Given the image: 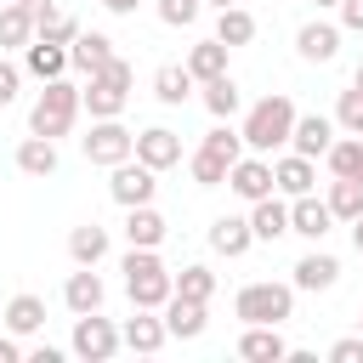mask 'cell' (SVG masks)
Wrapping results in <instances>:
<instances>
[{
    "instance_id": "obj_1",
    "label": "cell",
    "mask_w": 363,
    "mask_h": 363,
    "mask_svg": "<svg viewBox=\"0 0 363 363\" xmlns=\"http://www.w3.org/2000/svg\"><path fill=\"white\" fill-rule=\"evenodd\" d=\"M119 272H125V295H130V306L164 312V301L176 295V272L159 261V250H136V244H130V255L119 261Z\"/></svg>"
},
{
    "instance_id": "obj_2",
    "label": "cell",
    "mask_w": 363,
    "mask_h": 363,
    "mask_svg": "<svg viewBox=\"0 0 363 363\" xmlns=\"http://www.w3.org/2000/svg\"><path fill=\"white\" fill-rule=\"evenodd\" d=\"M244 147L250 153H278V147H289V130H295V102L284 96V91H272V96H261L250 113H244Z\"/></svg>"
},
{
    "instance_id": "obj_3",
    "label": "cell",
    "mask_w": 363,
    "mask_h": 363,
    "mask_svg": "<svg viewBox=\"0 0 363 363\" xmlns=\"http://www.w3.org/2000/svg\"><path fill=\"white\" fill-rule=\"evenodd\" d=\"M130 85H136L130 62H125V57H113L108 68L85 74L79 102H85V113H91V119H119V113H125V102H130Z\"/></svg>"
},
{
    "instance_id": "obj_4",
    "label": "cell",
    "mask_w": 363,
    "mask_h": 363,
    "mask_svg": "<svg viewBox=\"0 0 363 363\" xmlns=\"http://www.w3.org/2000/svg\"><path fill=\"white\" fill-rule=\"evenodd\" d=\"M79 85H68V79H45V91L34 96V108H28V130L34 136H68L74 130V119H79Z\"/></svg>"
},
{
    "instance_id": "obj_5",
    "label": "cell",
    "mask_w": 363,
    "mask_h": 363,
    "mask_svg": "<svg viewBox=\"0 0 363 363\" xmlns=\"http://www.w3.org/2000/svg\"><path fill=\"white\" fill-rule=\"evenodd\" d=\"M289 312H295V284L261 278V284H244V289L233 295V318H238V323H284Z\"/></svg>"
},
{
    "instance_id": "obj_6",
    "label": "cell",
    "mask_w": 363,
    "mask_h": 363,
    "mask_svg": "<svg viewBox=\"0 0 363 363\" xmlns=\"http://www.w3.org/2000/svg\"><path fill=\"white\" fill-rule=\"evenodd\" d=\"M79 153H85L91 164L113 170V164L136 159V130H125L119 119H91V136H79Z\"/></svg>"
},
{
    "instance_id": "obj_7",
    "label": "cell",
    "mask_w": 363,
    "mask_h": 363,
    "mask_svg": "<svg viewBox=\"0 0 363 363\" xmlns=\"http://www.w3.org/2000/svg\"><path fill=\"white\" fill-rule=\"evenodd\" d=\"M119 346H125V335L113 329V318H102V312H79L74 318V352L85 363H108Z\"/></svg>"
},
{
    "instance_id": "obj_8",
    "label": "cell",
    "mask_w": 363,
    "mask_h": 363,
    "mask_svg": "<svg viewBox=\"0 0 363 363\" xmlns=\"http://www.w3.org/2000/svg\"><path fill=\"white\" fill-rule=\"evenodd\" d=\"M108 193H113V204H119V210L153 204V193H159V170H153V164H142V159H125V164H113Z\"/></svg>"
},
{
    "instance_id": "obj_9",
    "label": "cell",
    "mask_w": 363,
    "mask_h": 363,
    "mask_svg": "<svg viewBox=\"0 0 363 363\" xmlns=\"http://www.w3.org/2000/svg\"><path fill=\"white\" fill-rule=\"evenodd\" d=\"M227 187H233L244 204H255V199L278 193V187H272V159H267V153H244V159L227 170Z\"/></svg>"
},
{
    "instance_id": "obj_10",
    "label": "cell",
    "mask_w": 363,
    "mask_h": 363,
    "mask_svg": "<svg viewBox=\"0 0 363 363\" xmlns=\"http://www.w3.org/2000/svg\"><path fill=\"white\" fill-rule=\"evenodd\" d=\"M329 227H335V210H329V199H318V193H301V199H289V233H301L306 244H323V238H329Z\"/></svg>"
},
{
    "instance_id": "obj_11",
    "label": "cell",
    "mask_w": 363,
    "mask_h": 363,
    "mask_svg": "<svg viewBox=\"0 0 363 363\" xmlns=\"http://www.w3.org/2000/svg\"><path fill=\"white\" fill-rule=\"evenodd\" d=\"M238 357H244V363H284V357H289V340L278 335V323H244Z\"/></svg>"
},
{
    "instance_id": "obj_12",
    "label": "cell",
    "mask_w": 363,
    "mask_h": 363,
    "mask_svg": "<svg viewBox=\"0 0 363 363\" xmlns=\"http://www.w3.org/2000/svg\"><path fill=\"white\" fill-rule=\"evenodd\" d=\"M295 51H301L306 62H335V57H340V23H323V17L301 23V28H295Z\"/></svg>"
},
{
    "instance_id": "obj_13",
    "label": "cell",
    "mask_w": 363,
    "mask_h": 363,
    "mask_svg": "<svg viewBox=\"0 0 363 363\" xmlns=\"http://www.w3.org/2000/svg\"><path fill=\"white\" fill-rule=\"evenodd\" d=\"M335 119L329 113H295V130H289V147L295 153H306V159H323L329 153V142H335Z\"/></svg>"
},
{
    "instance_id": "obj_14",
    "label": "cell",
    "mask_w": 363,
    "mask_h": 363,
    "mask_svg": "<svg viewBox=\"0 0 363 363\" xmlns=\"http://www.w3.org/2000/svg\"><path fill=\"white\" fill-rule=\"evenodd\" d=\"M136 159L153 170H170V164H182V136L170 125H147V130H136Z\"/></svg>"
},
{
    "instance_id": "obj_15",
    "label": "cell",
    "mask_w": 363,
    "mask_h": 363,
    "mask_svg": "<svg viewBox=\"0 0 363 363\" xmlns=\"http://www.w3.org/2000/svg\"><path fill=\"white\" fill-rule=\"evenodd\" d=\"M312 182H318V159H306V153H284V159H272V187L284 193V199H301V193H312Z\"/></svg>"
},
{
    "instance_id": "obj_16",
    "label": "cell",
    "mask_w": 363,
    "mask_h": 363,
    "mask_svg": "<svg viewBox=\"0 0 363 363\" xmlns=\"http://www.w3.org/2000/svg\"><path fill=\"white\" fill-rule=\"evenodd\" d=\"M289 272H295L289 284H295V289H306V295H318V289H335V284H340V261H335L329 250H306Z\"/></svg>"
},
{
    "instance_id": "obj_17",
    "label": "cell",
    "mask_w": 363,
    "mask_h": 363,
    "mask_svg": "<svg viewBox=\"0 0 363 363\" xmlns=\"http://www.w3.org/2000/svg\"><path fill=\"white\" fill-rule=\"evenodd\" d=\"M250 244H255V227H250V216H216V221H210V250H216V255L238 261Z\"/></svg>"
},
{
    "instance_id": "obj_18",
    "label": "cell",
    "mask_w": 363,
    "mask_h": 363,
    "mask_svg": "<svg viewBox=\"0 0 363 363\" xmlns=\"http://www.w3.org/2000/svg\"><path fill=\"white\" fill-rule=\"evenodd\" d=\"M102 301H108V289H102V278H96V267H79V272H68V284H62V306L79 318V312H102Z\"/></svg>"
},
{
    "instance_id": "obj_19",
    "label": "cell",
    "mask_w": 363,
    "mask_h": 363,
    "mask_svg": "<svg viewBox=\"0 0 363 363\" xmlns=\"http://www.w3.org/2000/svg\"><path fill=\"white\" fill-rule=\"evenodd\" d=\"M68 62H74L79 74H96V68H108V62H113V40H108L102 28H79V34H74V45H68Z\"/></svg>"
},
{
    "instance_id": "obj_20",
    "label": "cell",
    "mask_w": 363,
    "mask_h": 363,
    "mask_svg": "<svg viewBox=\"0 0 363 363\" xmlns=\"http://www.w3.org/2000/svg\"><path fill=\"white\" fill-rule=\"evenodd\" d=\"M23 68L45 85V79H62L74 62H68V45H51V40H28L23 45Z\"/></svg>"
},
{
    "instance_id": "obj_21",
    "label": "cell",
    "mask_w": 363,
    "mask_h": 363,
    "mask_svg": "<svg viewBox=\"0 0 363 363\" xmlns=\"http://www.w3.org/2000/svg\"><path fill=\"white\" fill-rule=\"evenodd\" d=\"M250 227H255V244H278V238L289 233V204H284L278 193L255 199V204H250Z\"/></svg>"
},
{
    "instance_id": "obj_22",
    "label": "cell",
    "mask_w": 363,
    "mask_h": 363,
    "mask_svg": "<svg viewBox=\"0 0 363 363\" xmlns=\"http://www.w3.org/2000/svg\"><path fill=\"white\" fill-rule=\"evenodd\" d=\"M204 301H187V295H170L164 301V329H170V340H199L204 335Z\"/></svg>"
},
{
    "instance_id": "obj_23",
    "label": "cell",
    "mask_w": 363,
    "mask_h": 363,
    "mask_svg": "<svg viewBox=\"0 0 363 363\" xmlns=\"http://www.w3.org/2000/svg\"><path fill=\"white\" fill-rule=\"evenodd\" d=\"M164 233H170V221H164L153 204H136V210H125V238H130L136 250H159V244H164Z\"/></svg>"
},
{
    "instance_id": "obj_24",
    "label": "cell",
    "mask_w": 363,
    "mask_h": 363,
    "mask_svg": "<svg viewBox=\"0 0 363 363\" xmlns=\"http://www.w3.org/2000/svg\"><path fill=\"white\" fill-rule=\"evenodd\" d=\"M119 335H125V346H130V352H142V357H147V352H159V346L170 340L164 318H153L147 306H136V318H125V329H119Z\"/></svg>"
},
{
    "instance_id": "obj_25",
    "label": "cell",
    "mask_w": 363,
    "mask_h": 363,
    "mask_svg": "<svg viewBox=\"0 0 363 363\" xmlns=\"http://www.w3.org/2000/svg\"><path fill=\"white\" fill-rule=\"evenodd\" d=\"M17 170H23V176H57V142L28 130V136L17 142Z\"/></svg>"
},
{
    "instance_id": "obj_26",
    "label": "cell",
    "mask_w": 363,
    "mask_h": 363,
    "mask_svg": "<svg viewBox=\"0 0 363 363\" xmlns=\"http://www.w3.org/2000/svg\"><path fill=\"white\" fill-rule=\"evenodd\" d=\"M193 85H199V79L187 74V62H164V68L153 74V96H159L164 108H182V102L193 96Z\"/></svg>"
},
{
    "instance_id": "obj_27",
    "label": "cell",
    "mask_w": 363,
    "mask_h": 363,
    "mask_svg": "<svg viewBox=\"0 0 363 363\" xmlns=\"http://www.w3.org/2000/svg\"><path fill=\"white\" fill-rule=\"evenodd\" d=\"M227 51H233V45H221L216 34H210V40H199V45L187 51V74H193L199 85H204V79H216V74H227Z\"/></svg>"
},
{
    "instance_id": "obj_28",
    "label": "cell",
    "mask_w": 363,
    "mask_h": 363,
    "mask_svg": "<svg viewBox=\"0 0 363 363\" xmlns=\"http://www.w3.org/2000/svg\"><path fill=\"white\" fill-rule=\"evenodd\" d=\"M68 255H74V267H96V261L108 255V227H96V221L74 227V233H68Z\"/></svg>"
},
{
    "instance_id": "obj_29",
    "label": "cell",
    "mask_w": 363,
    "mask_h": 363,
    "mask_svg": "<svg viewBox=\"0 0 363 363\" xmlns=\"http://www.w3.org/2000/svg\"><path fill=\"white\" fill-rule=\"evenodd\" d=\"M6 329H11V335H34V329H45V301L28 295V289L11 295V301H6Z\"/></svg>"
},
{
    "instance_id": "obj_30",
    "label": "cell",
    "mask_w": 363,
    "mask_h": 363,
    "mask_svg": "<svg viewBox=\"0 0 363 363\" xmlns=\"http://www.w3.org/2000/svg\"><path fill=\"white\" fill-rule=\"evenodd\" d=\"M34 40V11L28 6H0V51H23Z\"/></svg>"
},
{
    "instance_id": "obj_31",
    "label": "cell",
    "mask_w": 363,
    "mask_h": 363,
    "mask_svg": "<svg viewBox=\"0 0 363 363\" xmlns=\"http://www.w3.org/2000/svg\"><path fill=\"white\" fill-rule=\"evenodd\" d=\"M216 40L233 45V51L250 45V40H255V17H250L244 6H221V11H216Z\"/></svg>"
},
{
    "instance_id": "obj_32",
    "label": "cell",
    "mask_w": 363,
    "mask_h": 363,
    "mask_svg": "<svg viewBox=\"0 0 363 363\" xmlns=\"http://www.w3.org/2000/svg\"><path fill=\"white\" fill-rule=\"evenodd\" d=\"M204 108H210L216 119H233V113L244 108V91H238V79H233V74H216V79H204Z\"/></svg>"
},
{
    "instance_id": "obj_33",
    "label": "cell",
    "mask_w": 363,
    "mask_h": 363,
    "mask_svg": "<svg viewBox=\"0 0 363 363\" xmlns=\"http://www.w3.org/2000/svg\"><path fill=\"white\" fill-rule=\"evenodd\" d=\"M329 210H335V221H357L363 216V176H335L329 182Z\"/></svg>"
},
{
    "instance_id": "obj_34",
    "label": "cell",
    "mask_w": 363,
    "mask_h": 363,
    "mask_svg": "<svg viewBox=\"0 0 363 363\" xmlns=\"http://www.w3.org/2000/svg\"><path fill=\"white\" fill-rule=\"evenodd\" d=\"M74 34H79V23H74L68 11H57V6L34 11V40H51V45H74Z\"/></svg>"
},
{
    "instance_id": "obj_35",
    "label": "cell",
    "mask_w": 363,
    "mask_h": 363,
    "mask_svg": "<svg viewBox=\"0 0 363 363\" xmlns=\"http://www.w3.org/2000/svg\"><path fill=\"white\" fill-rule=\"evenodd\" d=\"M323 164H329V176H357L363 170V136H335Z\"/></svg>"
},
{
    "instance_id": "obj_36",
    "label": "cell",
    "mask_w": 363,
    "mask_h": 363,
    "mask_svg": "<svg viewBox=\"0 0 363 363\" xmlns=\"http://www.w3.org/2000/svg\"><path fill=\"white\" fill-rule=\"evenodd\" d=\"M187 170H193V182H199V187H221V182H227V170H233V159H221L216 147H204V142H199V147H193V159H187Z\"/></svg>"
},
{
    "instance_id": "obj_37",
    "label": "cell",
    "mask_w": 363,
    "mask_h": 363,
    "mask_svg": "<svg viewBox=\"0 0 363 363\" xmlns=\"http://www.w3.org/2000/svg\"><path fill=\"white\" fill-rule=\"evenodd\" d=\"M176 295H187V301H204V306H210V295H216V272H210V267H199V261H193V267H182V272H176Z\"/></svg>"
},
{
    "instance_id": "obj_38",
    "label": "cell",
    "mask_w": 363,
    "mask_h": 363,
    "mask_svg": "<svg viewBox=\"0 0 363 363\" xmlns=\"http://www.w3.org/2000/svg\"><path fill=\"white\" fill-rule=\"evenodd\" d=\"M335 125H340L346 136H363V85L340 91V102H335Z\"/></svg>"
},
{
    "instance_id": "obj_39",
    "label": "cell",
    "mask_w": 363,
    "mask_h": 363,
    "mask_svg": "<svg viewBox=\"0 0 363 363\" xmlns=\"http://www.w3.org/2000/svg\"><path fill=\"white\" fill-rule=\"evenodd\" d=\"M153 11H159V23H170V28H187V23H199L204 0H153Z\"/></svg>"
},
{
    "instance_id": "obj_40",
    "label": "cell",
    "mask_w": 363,
    "mask_h": 363,
    "mask_svg": "<svg viewBox=\"0 0 363 363\" xmlns=\"http://www.w3.org/2000/svg\"><path fill=\"white\" fill-rule=\"evenodd\" d=\"M17 85H23V68L0 57V108H11V102H17Z\"/></svg>"
},
{
    "instance_id": "obj_41",
    "label": "cell",
    "mask_w": 363,
    "mask_h": 363,
    "mask_svg": "<svg viewBox=\"0 0 363 363\" xmlns=\"http://www.w3.org/2000/svg\"><path fill=\"white\" fill-rule=\"evenodd\" d=\"M329 363H363V335H346L329 346Z\"/></svg>"
},
{
    "instance_id": "obj_42",
    "label": "cell",
    "mask_w": 363,
    "mask_h": 363,
    "mask_svg": "<svg viewBox=\"0 0 363 363\" xmlns=\"http://www.w3.org/2000/svg\"><path fill=\"white\" fill-rule=\"evenodd\" d=\"M335 11H340V28H352V34H363V0H340Z\"/></svg>"
},
{
    "instance_id": "obj_43",
    "label": "cell",
    "mask_w": 363,
    "mask_h": 363,
    "mask_svg": "<svg viewBox=\"0 0 363 363\" xmlns=\"http://www.w3.org/2000/svg\"><path fill=\"white\" fill-rule=\"evenodd\" d=\"M17 340H23V335H11V329L0 335V363H23V357H28V352H23Z\"/></svg>"
},
{
    "instance_id": "obj_44",
    "label": "cell",
    "mask_w": 363,
    "mask_h": 363,
    "mask_svg": "<svg viewBox=\"0 0 363 363\" xmlns=\"http://www.w3.org/2000/svg\"><path fill=\"white\" fill-rule=\"evenodd\" d=\"M28 363H62V352H57V346H34V352H28Z\"/></svg>"
},
{
    "instance_id": "obj_45",
    "label": "cell",
    "mask_w": 363,
    "mask_h": 363,
    "mask_svg": "<svg viewBox=\"0 0 363 363\" xmlns=\"http://www.w3.org/2000/svg\"><path fill=\"white\" fill-rule=\"evenodd\" d=\"M142 0H102V11H113V17H130Z\"/></svg>"
},
{
    "instance_id": "obj_46",
    "label": "cell",
    "mask_w": 363,
    "mask_h": 363,
    "mask_svg": "<svg viewBox=\"0 0 363 363\" xmlns=\"http://www.w3.org/2000/svg\"><path fill=\"white\" fill-rule=\"evenodd\" d=\"M352 244H357V255H363V216L352 221Z\"/></svg>"
},
{
    "instance_id": "obj_47",
    "label": "cell",
    "mask_w": 363,
    "mask_h": 363,
    "mask_svg": "<svg viewBox=\"0 0 363 363\" xmlns=\"http://www.w3.org/2000/svg\"><path fill=\"white\" fill-rule=\"evenodd\" d=\"M17 6H28V11H45V6H51V0H17Z\"/></svg>"
},
{
    "instance_id": "obj_48",
    "label": "cell",
    "mask_w": 363,
    "mask_h": 363,
    "mask_svg": "<svg viewBox=\"0 0 363 363\" xmlns=\"http://www.w3.org/2000/svg\"><path fill=\"white\" fill-rule=\"evenodd\" d=\"M312 6H318V11H335V6H340V0H312Z\"/></svg>"
},
{
    "instance_id": "obj_49",
    "label": "cell",
    "mask_w": 363,
    "mask_h": 363,
    "mask_svg": "<svg viewBox=\"0 0 363 363\" xmlns=\"http://www.w3.org/2000/svg\"><path fill=\"white\" fill-rule=\"evenodd\" d=\"M204 6H216V11H221V6H238V0H204Z\"/></svg>"
},
{
    "instance_id": "obj_50",
    "label": "cell",
    "mask_w": 363,
    "mask_h": 363,
    "mask_svg": "<svg viewBox=\"0 0 363 363\" xmlns=\"http://www.w3.org/2000/svg\"><path fill=\"white\" fill-rule=\"evenodd\" d=\"M352 85H363V62H357V79H352Z\"/></svg>"
},
{
    "instance_id": "obj_51",
    "label": "cell",
    "mask_w": 363,
    "mask_h": 363,
    "mask_svg": "<svg viewBox=\"0 0 363 363\" xmlns=\"http://www.w3.org/2000/svg\"><path fill=\"white\" fill-rule=\"evenodd\" d=\"M357 335H363V312H357Z\"/></svg>"
},
{
    "instance_id": "obj_52",
    "label": "cell",
    "mask_w": 363,
    "mask_h": 363,
    "mask_svg": "<svg viewBox=\"0 0 363 363\" xmlns=\"http://www.w3.org/2000/svg\"><path fill=\"white\" fill-rule=\"evenodd\" d=\"M357 176H363V170H357Z\"/></svg>"
}]
</instances>
